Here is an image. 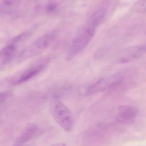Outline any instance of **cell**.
<instances>
[{
    "instance_id": "cell-1",
    "label": "cell",
    "mask_w": 146,
    "mask_h": 146,
    "mask_svg": "<svg viewBox=\"0 0 146 146\" xmlns=\"http://www.w3.org/2000/svg\"><path fill=\"white\" fill-rule=\"evenodd\" d=\"M51 115L54 120L66 131L72 130L73 127L72 115L69 108L57 97L53 98L50 106Z\"/></svg>"
},
{
    "instance_id": "cell-13",
    "label": "cell",
    "mask_w": 146,
    "mask_h": 146,
    "mask_svg": "<svg viewBox=\"0 0 146 146\" xmlns=\"http://www.w3.org/2000/svg\"><path fill=\"white\" fill-rule=\"evenodd\" d=\"M50 146H67L66 144L63 143H57V144H54Z\"/></svg>"
},
{
    "instance_id": "cell-11",
    "label": "cell",
    "mask_w": 146,
    "mask_h": 146,
    "mask_svg": "<svg viewBox=\"0 0 146 146\" xmlns=\"http://www.w3.org/2000/svg\"><path fill=\"white\" fill-rule=\"evenodd\" d=\"M57 7H58V6L55 3L53 2H50L47 5V7H46V10L49 12H53L57 9Z\"/></svg>"
},
{
    "instance_id": "cell-5",
    "label": "cell",
    "mask_w": 146,
    "mask_h": 146,
    "mask_svg": "<svg viewBox=\"0 0 146 146\" xmlns=\"http://www.w3.org/2000/svg\"><path fill=\"white\" fill-rule=\"evenodd\" d=\"M138 112V110L134 106H122L118 108L117 119L121 123L131 124L134 122Z\"/></svg>"
},
{
    "instance_id": "cell-10",
    "label": "cell",
    "mask_w": 146,
    "mask_h": 146,
    "mask_svg": "<svg viewBox=\"0 0 146 146\" xmlns=\"http://www.w3.org/2000/svg\"><path fill=\"white\" fill-rule=\"evenodd\" d=\"M132 10L137 13L146 12V0H139L134 5Z\"/></svg>"
},
{
    "instance_id": "cell-2",
    "label": "cell",
    "mask_w": 146,
    "mask_h": 146,
    "mask_svg": "<svg viewBox=\"0 0 146 146\" xmlns=\"http://www.w3.org/2000/svg\"><path fill=\"white\" fill-rule=\"evenodd\" d=\"M96 30L87 25L78 33L69 45L67 54L68 60H72L86 48L93 38Z\"/></svg>"
},
{
    "instance_id": "cell-7",
    "label": "cell",
    "mask_w": 146,
    "mask_h": 146,
    "mask_svg": "<svg viewBox=\"0 0 146 146\" xmlns=\"http://www.w3.org/2000/svg\"><path fill=\"white\" fill-rule=\"evenodd\" d=\"M110 87L109 78H103L86 88L84 94L86 96H91L101 92Z\"/></svg>"
},
{
    "instance_id": "cell-6",
    "label": "cell",
    "mask_w": 146,
    "mask_h": 146,
    "mask_svg": "<svg viewBox=\"0 0 146 146\" xmlns=\"http://www.w3.org/2000/svg\"><path fill=\"white\" fill-rule=\"evenodd\" d=\"M146 52V45L132 46L128 48L123 53L120 58V62H130L144 54Z\"/></svg>"
},
{
    "instance_id": "cell-3",
    "label": "cell",
    "mask_w": 146,
    "mask_h": 146,
    "mask_svg": "<svg viewBox=\"0 0 146 146\" xmlns=\"http://www.w3.org/2000/svg\"><path fill=\"white\" fill-rule=\"evenodd\" d=\"M55 36L53 33H48L42 36L22 52L21 56L29 58L40 54L45 51L54 42Z\"/></svg>"
},
{
    "instance_id": "cell-8",
    "label": "cell",
    "mask_w": 146,
    "mask_h": 146,
    "mask_svg": "<svg viewBox=\"0 0 146 146\" xmlns=\"http://www.w3.org/2000/svg\"><path fill=\"white\" fill-rule=\"evenodd\" d=\"M17 40L16 38L8 44L0 52V61L6 64L11 61L17 52Z\"/></svg>"
},
{
    "instance_id": "cell-12",
    "label": "cell",
    "mask_w": 146,
    "mask_h": 146,
    "mask_svg": "<svg viewBox=\"0 0 146 146\" xmlns=\"http://www.w3.org/2000/svg\"><path fill=\"white\" fill-rule=\"evenodd\" d=\"M6 97V95L5 94L3 93H0V104L4 101Z\"/></svg>"
},
{
    "instance_id": "cell-9",
    "label": "cell",
    "mask_w": 146,
    "mask_h": 146,
    "mask_svg": "<svg viewBox=\"0 0 146 146\" xmlns=\"http://www.w3.org/2000/svg\"><path fill=\"white\" fill-rule=\"evenodd\" d=\"M106 14V11L103 9L95 12L88 20L87 25L96 29L103 22L105 17Z\"/></svg>"
},
{
    "instance_id": "cell-4",
    "label": "cell",
    "mask_w": 146,
    "mask_h": 146,
    "mask_svg": "<svg viewBox=\"0 0 146 146\" xmlns=\"http://www.w3.org/2000/svg\"><path fill=\"white\" fill-rule=\"evenodd\" d=\"M49 61V59L47 58L39 61L23 73L15 83L20 84L32 79L45 69Z\"/></svg>"
}]
</instances>
